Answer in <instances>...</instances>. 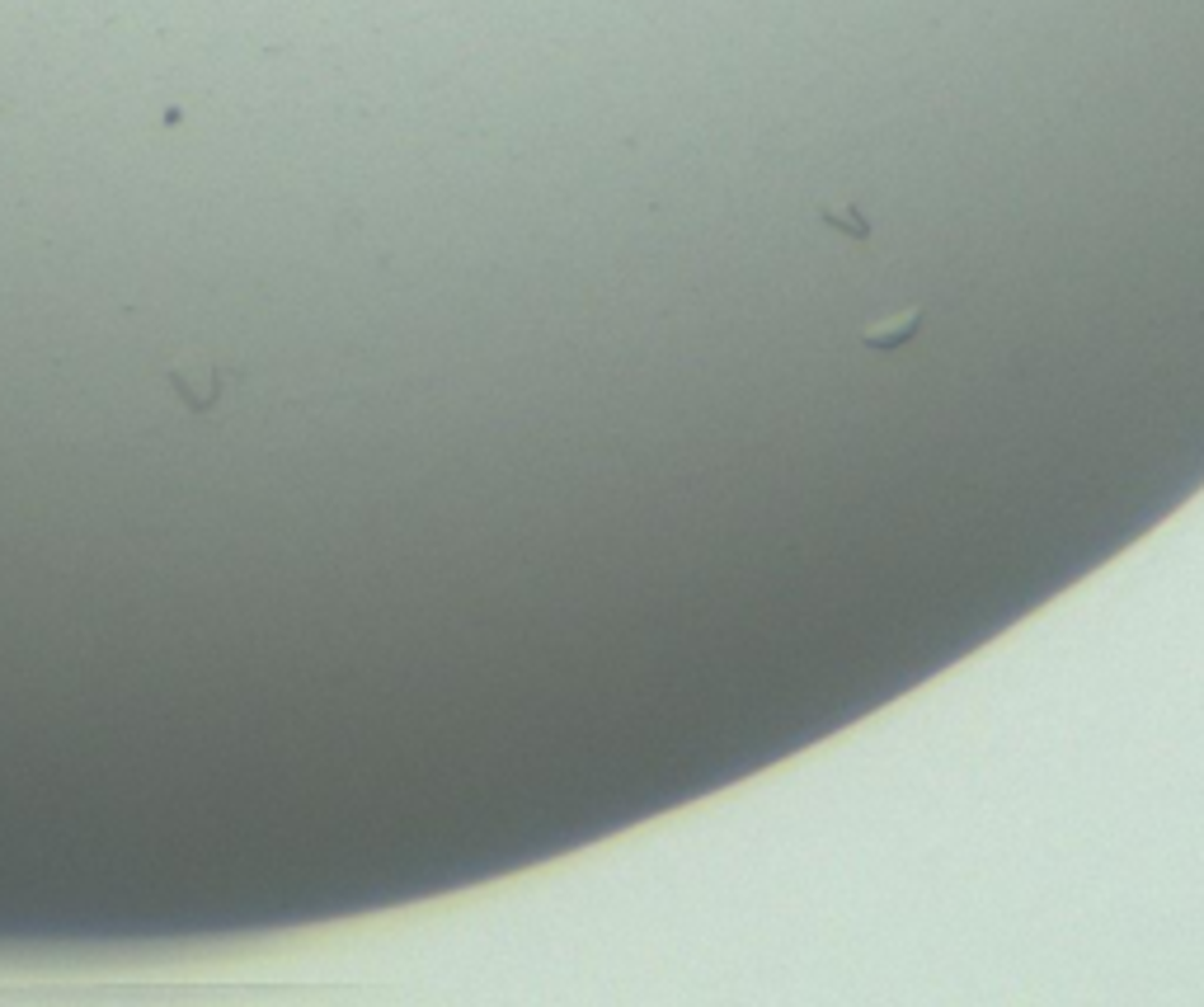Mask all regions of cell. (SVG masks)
I'll return each instance as SVG.
<instances>
[{"instance_id": "obj_1", "label": "cell", "mask_w": 1204, "mask_h": 1007, "mask_svg": "<svg viewBox=\"0 0 1204 1007\" xmlns=\"http://www.w3.org/2000/svg\"><path fill=\"white\" fill-rule=\"evenodd\" d=\"M165 382H170V391H175L179 400H184L188 410H217L226 396V373L212 358H203V353H184V358H175V363L165 367Z\"/></svg>"}, {"instance_id": "obj_2", "label": "cell", "mask_w": 1204, "mask_h": 1007, "mask_svg": "<svg viewBox=\"0 0 1204 1007\" xmlns=\"http://www.w3.org/2000/svg\"><path fill=\"white\" fill-rule=\"evenodd\" d=\"M918 330H923V306H908L899 316H885V320H876V325H865L861 344L865 349H903Z\"/></svg>"}, {"instance_id": "obj_3", "label": "cell", "mask_w": 1204, "mask_h": 1007, "mask_svg": "<svg viewBox=\"0 0 1204 1007\" xmlns=\"http://www.w3.org/2000/svg\"><path fill=\"white\" fill-rule=\"evenodd\" d=\"M818 217H823L833 231H847L852 240H871V222H865L861 208H852V203H847V208H842V203H823Z\"/></svg>"}]
</instances>
